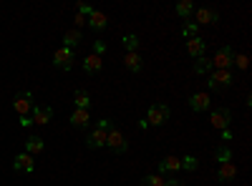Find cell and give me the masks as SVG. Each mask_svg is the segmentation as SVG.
<instances>
[{"label":"cell","instance_id":"4dcf8cb0","mask_svg":"<svg viewBox=\"0 0 252 186\" xmlns=\"http://www.w3.org/2000/svg\"><path fill=\"white\" fill-rule=\"evenodd\" d=\"M232 66H237V68H242V71H245V68L250 66V60H247V55H245V53H240V55H235V63H232Z\"/></svg>","mask_w":252,"mask_h":186},{"label":"cell","instance_id":"2e32d148","mask_svg":"<svg viewBox=\"0 0 252 186\" xmlns=\"http://www.w3.org/2000/svg\"><path fill=\"white\" fill-rule=\"evenodd\" d=\"M220 20V13L215 8H199L197 10V26L199 23H217Z\"/></svg>","mask_w":252,"mask_h":186},{"label":"cell","instance_id":"ba28073f","mask_svg":"<svg viewBox=\"0 0 252 186\" xmlns=\"http://www.w3.org/2000/svg\"><path fill=\"white\" fill-rule=\"evenodd\" d=\"M106 146H109V149H114L116 154H124L126 149H129V141L124 138V133H121L119 129H111V131H109V136H106Z\"/></svg>","mask_w":252,"mask_h":186},{"label":"cell","instance_id":"ac0fdd59","mask_svg":"<svg viewBox=\"0 0 252 186\" xmlns=\"http://www.w3.org/2000/svg\"><path fill=\"white\" fill-rule=\"evenodd\" d=\"M89 121H91V116H89V111H83V108H76L71 113V126H76V129L89 126Z\"/></svg>","mask_w":252,"mask_h":186},{"label":"cell","instance_id":"f546056e","mask_svg":"<svg viewBox=\"0 0 252 186\" xmlns=\"http://www.w3.org/2000/svg\"><path fill=\"white\" fill-rule=\"evenodd\" d=\"M76 13H78V15H83V18H89V15L94 13V8H91V5H86V3H78V5H76Z\"/></svg>","mask_w":252,"mask_h":186},{"label":"cell","instance_id":"6da1fadb","mask_svg":"<svg viewBox=\"0 0 252 186\" xmlns=\"http://www.w3.org/2000/svg\"><path fill=\"white\" fill-rule=\"evenodd\" d=\"M111 129H114V121H111V118H101V121L96 123V129L86 136V146H89V149L106 146V136H109Z\"/></svg>","mask_w":252,"mask_h":186},{"label":"cell","instance_id":"9c48e42d","mask_svg":"<svg viewBox=\"0 0 252 186\" xmlns=\"http://www.w3.org/2000/svg\"><path fill=\"white\" fill-rule=\"evenodd\" d=\"M13 169L15 171H20V174H31L33 169H35V159L31 156V154H18L15 156V161H13Z\"/></svg>","mask_w":252,"mask_h":186},{"label":"cell","instance_id":"3957f363","mask_svg":"<svg viewBox=\"0 0 252 186\" xmlns=\"http://www.w3.org/2000/svg\"><path fill=\"white\" fill-rule=\"evenodd\" d=\"M13 108H15V113H18L20 118L31 116V111L35 108L33 93H31V91H23V93H18V96H15V101H13Z\"/></svg>","mask_w":252,"mask_h":186},{"label":"cell","instance_id":"603a6c76","mask_svg":"<svg viewBox=\"0 0 252 186\" xmlns=\"http://www.w3.org/2000/svg\"><path fill=\"white\" fill-rule=\"evenodd\" d=\"M121 43H124V48H126V53H136V48H139V35L136 33H129V35H124L121 38Z\"/></svg>","mask_w":252,"mask_h":186},{"label":"cell","instance_id":"4316f807","mask_svg":"<svg viewBox=\"0 0 252 186\" xmlns=\"http://www.w3.org/2000/svg\"><path fill=\"white\" fill-rule=\"evenodd\" d=\"M166 179L161 174H149V176H144V186H164Z\"/></svg>","mask_w":252,"mask_h":186},{"label":"cell","instance_id":"e575fe53","mask_svg":"<svg viewBox=\"0 0 252 186\" xmlns=\"http://www.w3.org/2000/svg\"><path fill=\"white\" fill-rule=\"evenodd\" d=\"M31 123H33V121H31V116H26V118H20V126H26V129H28Z\"/></svg>","mask_w":252,"mask_h":186},{"label":"cell","instance_id":"d6a6232c","mask_svg":"<svg viewBox=\"0 0 252 186\" xmlns=\"http://www.w3.org/2000/svg\"><path fill=\"white\" fill-rule=\"evenodd\" d=\"M229 141H232V129H224L222 131V143H227V146H229Z\"/></svg>","mask_w":252,"mask_h":186},{"label":"cell","instance_id":"d590c367","mask_svg":"<svg viewBox=\"0 0 252 186\" xmlns=\"http://www.w3.org/2000/svg\"><path fill=\"white\" fill-rule=\"evenodd\" d=\"M164 186H179V181L172 176V179H166V184H164Z\"/></svg>","mask_w":252,"mask_h":186},{"label":"cell","instance_id":"1f68e13d","mask_svg":"<svg viewBox=\"0 0 252 186\" xmlns=\"http://www.w3.org/2000/svg\"><path fill=\"white\" fill-rule=\"evenodd\" d=\"M103 53H106V43H103V40H94V55H103Z\"/></svg>","mask_w":252,"mask_h":186},{"label":"cell","instance_id":"d6986e66","mask_svg":"<svg viewBox=\"0 0 252 186\" xmlns=\"http://www.w3.org/2000/svg\"><path fill=\"white\" fill-rule=\"evenodd\" d=\"M78 43H81V30L78 28L63 33V48H71L73 51V46H78Z\"/></svg>","mask_w":252,"mask_h":186},{"label":"cell","instance_id":"44dd1931","mask_svg":"<svg viewBox=\"0 0 252 186\" xmlns=\"http://www.w3.org/2000/svg\"><path fill=\"white\" fill-rule=\"evenodd\" d=\"M194 73L197 76H209V73H212V60H209V58H197L194 60Z\"/></svg>","mask_w":252,"mask_h":186},{"label":"cell","instance_id":"83f0119b","mask_svg":"<svg viewBox=\"0 0 252 186\" xmlns=\"http://www.w3.org/2000/svg\"><path fill=\"white\" fill-rule=\"evenodd\" d=\"M197 28H199V26L189 20V23H184V28H182V35H184L187 40H189V38H194V35H197Z\"/></svg>","mask_w":252,"mask_h":186},{"label":"cell","instance_id":"277c9868","mask_svg":"<svg viewBox=\"0 0 252 186\" xmlns=\"http://www.w3.org/2000/svg\"><path fill=\"white\" fill-rule=\"evenodd\" d=\"M232 80H235V73H232V71H215V73H209L207 86L212 88V91H217V88L232 86Z\"/></svg>","mask_w":252,"mask_h":186},{"label":"cell","instance_id":"7c38bea8","mask_svg":"<svg viewBox=\"0 0 252 186\" xmlns=\"http://www.w3.org/2000/svg\"><path fill=\"white\" fill-rule=\"evenodd\" d=\"M209 106H212V101H209V93H194L192 98H189V108L192 111H207Z\"/></svg>","mask_w":252,"mask_h":186},{"label":"cell","instance_id":"836d02e7","mask_svg":"<svg viewBox=\"0 0 252 186\" xmlns=\"http://www.w3.org/2000/svg\"><path fill=\"white\" fill-rule=\"evenodd\" d=\"M76 26H78V28H81V26H86V18L78 15V13H76Z\"/></svg>","mask_w":252,"mask_h":186},{"label":"cell","instance_id":"5b68a950","mask_svg":"<svg viewBox=\"0 0 252 186\" xmlns=\"http://www.w3.org/2000/svg\"><path fill=\"white\" fill-rule=\"evenodd\" d=\"M232 63H235V51L229 48V46L220 48L217 55L212 58V68H217V71H229V68H232Z\"/></svg>","mask_w":252,"mask_h":186},{"label":"cell","instance_id":"7a4b0ae2","mask_svg":"<svg viewBox=\"0 0 252 186\" xmlns=\"http://www.w3.org/2000/svg\"><path fill=\"white\" fill-rule=\"evenodd\" d=\"M169 106L166 103H154V106L149 108V113H146V123L149 126H164L166 121H169Z\"/></svg>","mask_w":252,"mask_h":186},{"label":"cell","instance_id":"d4e9b609","mask_svg":"<svg viewBox=\"0 0 252 186\" xmlns=\"http://www.w3.org/2000/svg\"><path fill=\"white\" fill-rule=\"evenodd\" d=\"M215 159H217L220 163H227V161H232V159H235V154H232V149H229L227 143H222V146H217V154H215Z\"/></svg>","mask_w":252,"mask_h":186},{"label":"cell","instance_id":"f1b7e54d","mask_svg":"<svg viewBox=\"0 0 252 186\" xmlns=\"http://www.w3.org/2000/svg\"><path fill=\"white\" fill-rule=\"evenodd\" d=\"M197 163H199V161H197L194 156H184V159H182V169H184V171H197Z\"/></svg>","mask_w":252,"mask_h":186},{"label":"cell","instance_id":"30bf717a","mask_svg":"<svg viewBox=\"0 0 252 186\" xmlns=\"http://www.w3.org/2000/svg\"><path fill=\"white\" fill-rule=\"evenodd\" d=\"M51 118H53V108H51V106H35V108L31 111V121L38 123V126H46Z\"/></svg>","mask_w":252,"mask_h":186},{"label":"cell","instance_id":"4fadbf2b","mask_svg":"<svg viewBox=\"0 0 252 186\" xmlns=\"http://www.w3.org/2000/svg\"><path fill=\"white\" fill-rule=\"evenodd\" d=\"M86 23H89V26H91L94 30H103V28L109 26V18L103 15L101 10H94V13H91V15L86 18Z\"/></svg>","mask_w":252,"mask_h":186},{"label":"cell","instance_id":"ffe728a7","mask_svg":"<svg viewBox=\"0 0 252 186\" xmlns=\"http://www.w3.org/2000/svg\"><path fill=\"white\" fill-rule=\"evenodd\" d=\"M101 66H103V60H101L98 55H89V58H83V71H86V73H98V71H101Z\"/></svg>","mask_w":252,"mask_h":186},{"label":"cell","instance_id":"cb8c5ba5","mask_svg":"<svg viewBox=\"0 0 252 186\" xmlns=\"http://www.w3.org/2000/svg\"><path fill=\"white\" fill-rule=\"evenodd\" d=\"M73 103H76V108L89 111V106H91V96H89V91H76V96H73Z\"/></svg>","mask_w":252,"mask_h":186},{"label":"cell","instance_id":"e0dca14e","mask_svg":"<svg viewBox=\"0 0 252 186\" xmlns=\"http://www.w3.org/2000/svg\"><path fill=\"white\" fill-rule=\"evenodd\" d=\"M237 176V166L232 161H227V163H220V171H217V179L220 181H232Z\"/></svg>","mask_w":252,"mask_h":186},{"label":"cell","instance_id":"484cf974","mask_svg":"<svg viewBox=\"0 0 252 186\" xmlns=\"http://www.w3.org/2000/svg\"><path fill=\"white\" fill-rule=\"evenodd\" d=\"M192 13H194V5L189 3V0H182V3L177 5V15L179 18H192Z\"/></svg>","mask_w":252,"mask_h":186},{"label":"cell","instance_id":"9a60e30c","mask_svg":"<svg viewBox=\"0 0 252 186\" xmlns=\"http://www.w3.org/2000/svg\"><path fill=\"white\" fill-rule=\"evenodd\" d=\"M182 169V159L177 156H166L164 161H159V174H169V171H179Z\"/></svg>","mask_w":252,"mask_h":186},{"label":"cell","instance_id":"7402d4cb","mask_svg":"<svg viewBox=\"0 0 252 186\" xmlns=\"http://www.w3.org/2000/svg\"><path fill=\"white\" fill-rule=\"evenodd\" d=\"M124 66L129 68L131 73H139V71H141V58H139V53H126Z\"/></svg>","mask_w":252,"mask_h":186},{"label":"cell","instance_id":"52a82bcc","mask_svg":"<svg viewBox=\"0 0 252 186\" xmlns=\"http://www.w3.org/2000/svg\"><path fill=\"white\" fill-rule=\"evenodd\" d=\"M229 121H232V111L229 108H217V111H212V116H209V123H212V129H217V131L229 129Z\"/></svg>","mask_w":252,"mask_h":186},{"label":"cell","instance_id":"5bb4252c","mask_svg":"<svg viewBox=\"0 0 252 186\" xmlns=\"http://www.w3.org/2000/svg\"><path fill=\"white\" fill-rule=\"evenodd\" d=\"M43 149H46V141L40 138V136H28L26 138V154L35 156V154H40Z\"/></svg>","mask_w":252,"mask_h":186},{"label":"cell","instance_id":"8992f818","mask_svg":"<svg viewBox=\"0 0 252 186\" xmlns=\"http://www.w3.org/2000/svg\"><path fill=\"white\" fill-rule=\"evenodd\" d=\"M73 60H76V53L71 51V48H56V53H53V66L56 68H61V71H71V66H73Z\"/></svg>","mask_w":252,"mask_h":186},{"label":"cell","instance_id":"8fae6325","mask_svg":"<svg viewBox=\"0 0 252 186\" xmlns=\"http://www.w3.org/2000/svg\"><path fill=\"white\" fill-rule=\"evenodd\" d=\"M204 51H207V43H204V40H202L199 35H194V38H189V40H187V53L192 55L194 60H197V58H202V55H204Z\"/></svg>","mask_w":252,"mask_h":186}]
</instances>
